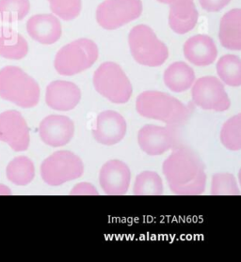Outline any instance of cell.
<instances>
[{"instance_id": "30", "label": "cell", "mask_w": 241, "mask_h": 262, "mask_svg": "<svg viewBox=\"0 0 241 262\" xmlns=\"http://www.w3.org/2000/svg\"><path fill=\"white\" fill-rule=\"evenodd\" d=\"M71 195H97V189L92 183H81L76 184L70 192Z\"/></svg>"}, {"instance_id": "24", "label": "cell", "mask_w": 241, "mask_h": 262, "mask_svg": "<svg viewBox=\"0 0 241 262\" xmlns=\"http://www.w3.org/2000/svg\"><path fill=\"white\" fill-rule=\"evenodd\" d=\"M163 191L162 179L154 171L139 173L133 187V194L136 195H160Z\"/></svg>"}, {"instance_id": "20", "label": "cell", "mask_w": 241, "mask_h": 262, "mask_svg": "<svg viewBox=\"0 0 241 262\" xmlns=\"http://www.w3.org/2000/svg\"><path fill=\"white\" fill-rule=\"evenodd\" d=\"M164 84L172 92L180 93L190 89L195 82L193 69L183 61L172 63L163 74Z\"/></svg>"}, {"instance_id": "11", "label": "cell", "mask_w": 241, "mask_h": 262, "mask_svg": "<svg viewBox=\"0 0 241 262\" xmlns=\"http://www.w3.org/2000/svg\"><path fill=\"white\" fill-rule=\"evenodd\" d=\"M0 141L7 143L17 152L29 148V126L19 111L8 110L0 114Z\"/></svg>"}, {"instance_id": "16", "label": "cell", "mask_w": 241, "mask_h": 262, "mask_svg": "<svg viewBox=\"0 0 241 262\" xmlns=\"http://www.w3.org/2000/svg\"><path fill=\"white\" fill-rule=\"evenodd\" d=\"M27 31L32 40L50 46L61 39L63 28L54 14H36L28 20Z\"/></svg>"}, {"instance_id": "22", "label": "cell", "mask_w": 241, "mask_h": 262, "mask_svg": "<svg viewBox=\"0 0 241 262\" xmlns=\"http://www.w3.org/2000/svg\"><path fill=\"white\" fill-rule=\"evenodd\" d=\"M6 173L7 178L11 183L19 186H26L34 179V164L26 156H18L10 162L7 166Z\"/></svg>"}, {"instance_id": "2", "label": "cell", "mask_w": 241, "mask_h": 262, "mask_svg": "<svg viewBox=\"0 0 241 262\" xmlns=\"http://www.w3.org/2000/svg\"><path fill=\"white\" fill-rule=\"evenodd\" d=\"M136 109L142 117L159 120L168 125H181L190 119L192 110L178 99L164 92L147 91L138 95Z\"/></svg>"}, {"instance_id": "8", "label": "cell", "mask_w": 241, "mask_h": 262, "mask_svg": "<svg viewBox=\"0 0 241 262\" xmlns=\"http://www.w3.org/2000/svg\"><path fill=\"white\" fill-rule=\"evenodd\" d=\"M142 0H105L96 10V21L107 30H114L142 15Z\"/></svg>"}, {"instance_id": "19", "label": "cell", "mask_w": 241, "mask_h": 262, "mask_svg": "<svg viewBox=\"0 0 241 262\" xmlns=\"http://www.w3.org/2000/svg\"><path fill=\"white\" fill-rule=\"evenodd\" d=\"M218 38L222 46L229 50L241 49V10L233 9L220 20Z\"/></svg>"}, {"instance_id": "4", "label": "cell", "mask_w": 241, "mask_h": 262, "mask_svg": "<svg viewBox=\"0 0 241 262\" xmlns=\"http://www.w3.org/2000/svg\"><path fill=\"white\" fill-rule=\"evenodd\" d=\"M98 57L96 43L90 39L81 38L58 50L54 59V67L57 74L72 76L91 68Z\"/></svg>"}, {"instance_id": "6", "label": "cell", "mask_w": 241, "mask_h": 262, "mask_svg": "<svg viewBox=\"0 0 241 262\" xmlns=\"http://www.w3.org/2000/svg\"><path fill=\"white\" fill-rule=\"evenodd\" d=\"M92 81L95 91L111 103L124 104L132 96L131 82L117 63H102L94 72Z\"/></svg>"}, {"instance_id": "9", "label": "cell", "mask_w": 241, "mask_h": 262, "mask_svg": "<svg viewBox=\"0 0 241 262\" xmlns=\"http://www.w3.org/2000/svg\"><path fill=\"white\" fill-rule=\"evenodd\" d=\"M192 102L204 110L224 112L231 106L228 94L220 80L215 76H204L191 86Z\"/></svg>"}, {"instance_id": "15", "label": "cell", "mask_w": 241, "mask_h": 262, "mask_svg": "<svg viewBox=\"0 0 241 262\" xmlns=\"http://www.w3.org/2000/svg\"><path fill=\"white\" fill-rule=\"evenodd\" d=\"M81 100V89L73 82L56 80L46 88V102L57 111H71Z\"/></svg>"}, {"instance_id": "29", "label": "cell", "mask_w": 241, "mask_h": 262, "mask_svg": "<svg viewBox=\"0 0 241 262\" xmlns=\"http://www.w3.org/2000/svg\"><path fill=\"white\" fill-rule=\"evenodd\" d=\"M231 0H199L202 8L208 12H217L227 6Z\"/></svg>"}, {"instance_id": "21", "label": "cell", "mask_w": 241, "mask_h": 262, "mask_svg": "<svg viewBox=\"0 0 241 262\" xmlns=\"http://www.w3.org/2000/svg\"><path fill=\"white\" fill-rule=\"evenodd\" d=\"M29 43L22 35L14 29L0 27V57L19 60L27 57Z\"/></svg>"}, {"instance_id": "14", "label": "cell", "mask_w": 241, "mask_h": 262, "mask_svg": "<svg viewBox=\"0 0 241 262\" xmlns=\"http://www.w3.org/2000/svg\"><path fill=\"white\" fill-rule=\"evenodd\" d=\"M131 181L129 166L120 160H110L99 172V183L104 193L110 195L126 194Z\"/></svg>"}, {"instance_id": "7", "label": "cell", "mask_w": 241, "mask_h": 262, "mask_svg": "<svg viewBox=\"0 0 241 262\" xmlns=\"http://www.w3.org/2000/svg\"><path fill=\"white\" fill-rule=\"evenodd\" d=\"M84 165L76 154L59 150L48 156L41 165L43 181L50 186H59L83 175Z\"/></svg>"}, {"instance_id": "5", "label": "cell", "mask_w": 241, "mask_h": 262, "mask_svg": "<svg viewBox=\"0 0 241 262\" xmlns=\"http://www.w3.org/2000/svg\"><path fill=\"white\" fill-rule=\"evenodd\" d=\"M128 45L133 58L140 65L158 67L166 61L169 50L154 30L147 25H138L128 36Z\"/></svg>"}, {"instance_id": "17", "label": "cell", "mask_w": 241, "mask_h": 262, "mask_svg": "<svg viewBox=\"0 0 241 262\" xmlns=\"http://www.w3.org/2000/svg\"><path fill=\"white\" fill-rule=\"evenodd\" d=\"M184 56L191 64L205 67L216 60L218 49L211 37L196 35L185 42Z\"/></svg>"}, {"instance_id": "3", "label": "cell", "mask_w": 241, "mask_h": 262, "mask_svg": "<svg viewBox=\"0 0 241 262\" xmlns=\"http://www.w3.org/2000/svg\"><path fill=\"white\" fill-rule=\"evenodd\" d=\"M40 85L17 66L0 70V97L22 108H32L40 101Z\"/></svg>"}, {"instance_id": "26", "label": "cell", "mask_w": 241, "mask_h": 262, "mask_svg": "<svg viewBox=\"0 0 241 262\" xmlns=\"http://www.w3.org/2000/svg\"><path fill=\"white\" fill-rule=\"evenodd\" d=\"M220 142L233 151L241 149V115L237 114L224 122L220 131Z\"/></svg>"}, {"instance_id": "13", "label": "cell", "mask_w": 241, "mask_h": 262, "mask_svg": "<svg viewBox=\"0 0 241 262\" xmlns=\"http://www.w3.org/2000/svg\"><path fill=\"white\" fill-rule=\"evenodd\" d=\"M39 135L42 141L47 146L64 147L73 139L75 124L66 116L50 115L41 121Z\"/></svg>"}, {"instance_id": "25", "label": "cell", "mask_w": 241, "mask_h": 262, "mask_svg": "<svg viewBox=\"0 0 241 262\" xmlns=\"http://www.w3.org/2000/svg\"><path fill=\"white\" fill-rule=\"evenodd\" d=\"M30 11L29 0H0V20L4 23L22 21Z\"/></svg>"}, {"instance_id": "12", "label": "cell", "mask_w": 241, "mask_h": 262, "mask_svg": "<svg viewBox=\"0 0 241 262\" xmlns=\"http://www.w3.org/2000/svg\"><path fill=\"white\" fill-rule=\"evenodd\" d=\"M127 131L125 118L116 111L106 110L98 115L92 136L95 141L102 145L113 146L124 139Z\"/></svg>"}, {"instance_id": "28", "label": "cell", "mask_w": 241, "mask_h": 262, "mask_svg": "<svg viewBox=\"0 0 241 262\" xmlns=\"http://www.w3.org/2000/svg\"><path fill=\"white\" fill-rule=\"evenodd\" d=\"M48 2L51 12L65 21L75 19L82 9L81 0H48Z\"/></svg>"}, {"instance_id": "31", "label": "cell", "mask_w": 241, "mask_h": 262, "mask_svg": "<svg viewBox=\"0 0 241 262\" xmlns=\"http://www.w3.org/2000/svg\"><path fill=\"white\" fill-rule=\"evenodd\" d=\"M12 192L10 188H8L5 185L0 184V194H11Z\"/></svg>"}, {"instance_id": "10", "label": "cell", "mask_w": 241, "mask_h": 262, "mask_svg": "<svg viewBox=\"0 0 241 262\" xmlns=\"http://www.w3.org/2000/svg\"><path fill=\"white\" fill-rule=\"evenodd\" d=\"M138 143L140 149L150 156L165 154L179 148L177 125H145L138 131Z\"/></svg>"}, {"instance_id": "23", "label": "cell", "mask_w": 241, "mask_h": 262, "mask_svg": "<svg viewBox=\"0 0 241 262\" xmlns=\"http://www.w3.org/2000/svg\"><path fill=\"white\" fill-rule=\"evenodd\" d=\"M217 73L219 79L230 86L241 85V60L235 55H225L217 63Z\"/></svg>"}, {"instance_id": "32", "label": "cell", "mask_w": 241, "mask_h": 262, "mask_svg": "<svg viewBox=\"0 0 241 262\" xmlns=\"http://www.w3.org/2000/svg\"><path fill=\"white\" fill-rule=\"evenodd\" d=\"M158 2H160L162 4H168V5H171L173 2L177 1V0H157Z\"/></svg>"}, {"instance_id": "1", "label": "cell", "mask_w": 241, "mask_h": 262, "mask_svg": "<svg viewBox=\"0 0 241 262\" xmlns=\"http://www.w3.org/2000/svg\"><path fill=\"white\" fill-rule=\"evenodd\" d=\"M162 171L173 194L199 195L206 190L205 165L191 148H175L163 163Z\"/></svg>"}, {"instance_id": "27", "label": "cell", "mask_w": 241, "mask_h": 262, "mask_svg": "<svg viewBox=\"0 0 241 262\" xmlns=\"http://www.w3.org/2000/svg\"><path fill=\"white\" fill-rule=\"evenodd\" d=\"M210 194L212 195H239L240 190L233 174L222 172L213 175Z\"/></svg>"}, {"instance_id": "18", "label": "cell", "mask_w": 241, "mask_h": 262, "mask_svg": "<svg viewBox=\"0 0 241 262\" xmlns=\"http://www.w3.org/2000/svg\"><path fill=\"white\" fill-rule=\"evenodd\" d=\"M169 6V25L175 33L186 34L195 28L199 13L193 0H177Z\"/></svg>"}]
</instances>
